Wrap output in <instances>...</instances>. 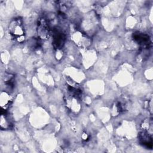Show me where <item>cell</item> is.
Segmentation results:
<instances>
[{
  "label": "cell",
  "mask_w": 153,
  "mask_h": 153,
  "mask_svg": "<svg viewBox=\"0 0 153 153\" xmlns=\"http://www.w3.org/2000/svg\"><path fill=\"white\" fill-rule=\"evenodd\" d=\"M8 33L11 38L16 42L20 43L25 40V29L20 18H15L11 21L8 26Z\"/></svg>",
  "instance_id": "1"
},
{
  "label": "cell",
  "mask_w": 153,
  "mask_h": 153,
  "mask_svg": "<svg viewBox=\"0 0 153 153\" xmlns=\"http://www.w3.org/2000/svg\"><path fill=\"white\" fill-rule=\"evenodd\" d=\"M49 25L45 19H40L37 25V34L40 39H45L49 38L50 35Z\"/></svg>",
  "instance_id": "2"
},
{
  "label": "cell",
  "mask_w": 153,
  "mask_h": 153,
  "mask_svg": "<svg viewBox=\"0 0 153 153\" xmlns=\"http://www.w3.org/2000/svg\"><path fill=\"white\" fill-rule=\"evenodd\" d=\"M65 41V35L59 29H56L53 32L52 44L55 49H60L63 47Z\"/></svg>",
  "instance_id": "3"
},
{
  "label": "cell",
  "mask_w": 153,
  "mask_h": 153,
  "mask_svg": "<svg viewBox=\"0 0 153 153\" xmlns=\"http://www.w3.org/2000/svg\"><path fill=\"white\" fill-rule=\"evenodd\" d=\"M139 139L140 143L148 148H152V136L149 134L148 131L143 130L139 134Z\"/></svg>",
  "instance_id": "4"
},
{
  "label": "cell",
  "mask_w": 153,
  "mask_h": 153,
  "mask_svg": "<svg viewBox=\"0 0 153 153\" xmlns=\"http://www.w3.org/2000/svg\"><path fill=\"white\" fill-rule=\"evenodd\" d=\"M133 37L134 40L137 44H139L140 45H142L143 47H148L151 44L149 36L145 33L136 32L133 33Z\"/></svg>",
  "instance_id": "5"
},
{
  "label": "cell",
  "mask_w": 153,
  "mask_h": 153,
  "mask_svg": "<svg viewBox=\"0 0 153 153\" xmlns=\"http://www.w3.org/2000/svg\"><path fill=\"white\" fill-rule=\"evenodd\" d=\"M13 99L12 97L7 92L2 91L0 97L1 106L3 111H6L11 105Z\"/></svg>",
  "instance_id": "6"
},
{
  "label": "cell",
  "mask_w": 153,
  "mask_h": 153,
  "mask_svg": "<svg viewBox=\"0 0 153 153\" xmlns=\"http://www.w3.org/2000/svg\"><path fill=\"white\" fill-rule=\"evenodd\" d=\"M1 128H8L10 127V121H9L6 117V115L4 114L3 113L1 114Z\"/></svg>",
  "instance_id": "7"
}]
</instances>
